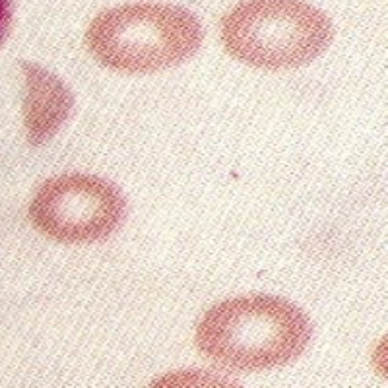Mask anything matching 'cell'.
Masks as SVG:
<instances>
[{
  "label": "cell",
  "mask_w": 388,
  "mask_h": 388,
  "mask_svg": "<svg viewBox=\"0 0 388 388\" xmlns=\"http://www.w3.org/2000/svg\"><path fill=\"white\" fill-rule=\"evenodd\" d=\"M312 338V324L291 301L274 295H244L204 312L196 347L231 371H268L297 359Z\"/></svg>",
  "instance_id": "obj_1"
},
{
  "label": "cell",
  "mask_w": 388,
  "mask_h": 388,
  "mask_svg": "<svg viewBox=\"0 0 388 388\" xmlns=\"http://www.w3.org/2000/svg\"><path fill=\"white\" fill-rule=\"evenodd\" d=\"M202 23L175 4L136 2L99 12L86 31V47L115 72L148 74L177 66L198 53Z\"/></svg>",
  "instance_id": "obj_2"
},
{
  "label": "cell",
  "mask_w": 388,
  "mask_h": 388,
  "mask_svg": "<svg viewBox=\"0 0 388 388\" xmlns=\"http://www.w3.org/2000/svg\"><path fill=\"white\" fill-rule=\"evenodd\" d=\"M225 51L246 66L289 70L312 62L334 39L332 20L307 0H241L223 14Z\"/></svg>",
  "instance_id": "obj_3"
},
{
  "label": "cell",
  "mask_w": 388,
  "mask_h": 388,
  "mask_svg": "<svg viewBox=\"0 0 388 388\" xmlns=\"http://www.w3.org/2000/svg\"><path fill=\"white\" fill-rule=\"evenodd\" d=\"M124 218V194L107 179L93 175L47 179L29 204L35 229L66 244L103 241L121 227Z\"/></svg>",
  "instance_id": "obj_4"
},
{
  "label": "cell",
  "mask_w": 388,
  "mask_h": 388,
  "mask_svg": "<svg viewBox=\"0 0 388 388\" xmlns=\"http://www.w3.org/2000/svg\"><path fill=\"white\" fill-rule=\"evenodd\" d=\"M23 126L27 142L39 148L68 121L74 97L60 78L35 62H23Z\"/></svg>",
  "instance_id": "obj_5"
},
{
  "label": "cell",
  "mask_w": 388,
  "mask_h": 388,
  "mask_svg": "<svg viewBox=\"0 0 388 388\" xmlns=\"http://www.w3.org/2000/svg\"><path fill=\"white\" fill-rule=\"evenodd\" d=\"M148 388H243L229 378L202 369H179L152 380Z\"/></svg>",
  "instance_id": "obj_6"
},
{
  "label": "cell",
  "mask_w": 388,
  "mask_h": 388,
  "mask_svg": "<svg viewBox=\"0 0 388 388\" xmlns=\"http://www.w3.org/2000/svg\"><path fill=\"white\" fill-rule=\"evenodd\" d=\"M371 365L380 378L388 380V332L378 340L371 351Z\"/></svg>",
  "instance_id": "obj_7"
},
{
  "label": "cell",
  "mask_w": 388,
  "mask_h": 388,
  "mask_svg": "<svg viewBox=\"0 0 388 388\" xmlns=\"http://www.w3.org/2000/svg\"><path fill=\"white\" fill-rule=\"evenodd\" d=\"M14 18V0H0V45L8 37Z\"/></svg>",
  "instance_id": "obj_8"
}]
</instances>
